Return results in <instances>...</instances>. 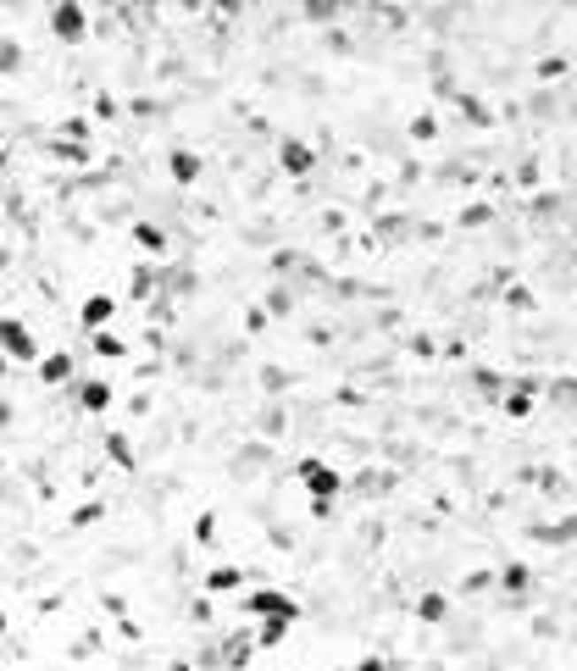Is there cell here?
Listing matches in <instances>:
<instances>
[{
	"mask_svg": "<svg viewBox=\"0 0 577 671\" xmlns=\"http://www.w3.org/2000/svg\"><path fill=\"white\" fill-rule=\"evenodd\" d=\"M278 161H283V173H312V166H317V156H312V144H300V139H283L278 144Z\"/></svg>",
	"mask_w": 577,
	"mask_h": 671,
	"instance_id": "cell-5",
	"label": "cell"
},
{
	"mask_svg": "<svg viewBox=\"0 0 577 671\" xmlns=\"http://www.w3.org/2000/svg\"><path fill=\"white\" fill-rule=\"evenodd\" d=\"M39 377H45V383H67V377H73V355L67 350H50L45 361H39Z\"/></svg>",
	"mask_w": 577,
	"mask_h": 671,
	"instance_id": "cell-9",
	"label": "cell"
},
{
	"mask_svg": "<svg viewBox=\"0 0 577 671\" xmlns=\"http://www.w3.org/2000/svg\"><path fill=\"white\" fill-rule=\"evenodd\" d=\"M0 633H6V611H0Z\"/></svg>",
	"mask_w": 577,
	"mask_h": 671,
	"instance_id": "cell-18",
	"label": "cell"
},
{
	"mask_svg": "<svg viewBox=\"0 0 577 671\" xmlns=\"http://www.w3.org/2000/svg\"><path fill=\"white\" fill-rule=\"evenodd\" d=\"M78 405L84 411H112V383H100V377H84V389H78Z\"/></svg>",
	"mask_w": 577,
	"mask_h": 671,
	"instance_id": "cell-8",
	"label": "cell"
},
{
	"mask_svg": "<svg viewBox=\"0 0 577 671\" xmlns=\"http://www.w3.org/2000/svg\"><path fill=\"white\" fill-rule=\"evenodd\" d=\"M167 173H173V183H183V189L200 183V156H195V150H173V156H167Z\"/></svg>",
	"mask_w": 577,
	"mask_h": 671,
	"instance_id": "cell-7",
	"label": "cell"
},
{
	"mask_svg": "<svg viewBox=\"0 0 577 671\" xmlns=\"http://www.w3.org/2000/svg\"><path fill=\"white\" fill-rule=\"evenodd\" d=\"M205 589H212V594H222V589H239V566H217V572L205 577Z\"/></svg>",
	"mask_w": 577,
	"mask_h": 671,
	"instance_id": "cell-11",
	"label": "cell"
},
{
	"mask_svg": "<svg viewBox=\"0 0 577 671\" xmlns=\"http://www.w3.org/2000/svg\"><path fill=\"white\" fill-rule=\"evenodd\" d=\"M134 244L150 250V256H161V250H167V234H161V228H150V222H139V228H134Z\"/></svg>",
	"mask_w": 577,
	"mask_h": 671,
	"instance_id": "cell-10",
	"label": "cell"
},
{
	"mask_svg": "<svg viewBox=\"0 0 577 671\" xmlns=\"http://www.w3.org/2000/svg\"><path fill=\"white\" fill-rule=\"evenodd\" d=\"M295 472H300V483L312 489L317 499H334V494H339V472L327 467V460H317V455H305V460H300Z\"/></svg>",
	"mask_w": 577,
	"mask_h": 671,
	"instance_id": "cell-3",
	"label": "cell"
},
{
	"mask_svg": "<svg viewBox=\"0 0 577 671\" xmlns=\"http://www.w3.org/2000/svg\"><path fill=\"white\" fill-rule=\"evenodd\" d=\"M444 611H450L444 594H422V616H427V621H444Z\"/></svg>",
	"mask_w": 577,
	"mask_h": 671,
	"instance_id": "cell-13",
	"label": "cell"
},
{
	"mask_svg": "<svg viewBox=\"0 0 577 671\" xmlns=\"http://www.w3.org/2000/svg\"><path fill=\"white\" fill-rule=\"evenodd\" d=\"M50 34L67 39V45H78V39L89 34V12L84 6H50Z\"/></svg>",
	"mask_w": 577,
	"mask_h": 671,
	"instance_id": "cell-4",
	"label": "cell"
},
{
	"mask_svg": "<svg viewBox=\"0 0 577 671\" xmlns=\"http://www.w3.org/2000/svg\"><path fill=\"white\" fill-rule=\"evenodd\" d=\"M95 355H112V361H117V355H128V344L112 339V333H95Z\"/></svg>",
	"mask_w": 577,
	"mask_h": 671,
	"instance_id": "cell-12",
	"label": "cell"
},
{
	"mask_svg": "<svg viewBox=\"0 0 577 671\" xmlns=\"http://www.w3.org/2000/svg\"><path fill=\"white\" fill-rule=\"evenodd\" d=\"M112 311H117V300H112V295H89V300H84V311H78V317H84V328H95V333H106V322H112Z\"/></svg>",
	"mask_w": 577,
	"mask_h": 671,
	"instance_id": "cell-6",
	"label": "cell"
},
{
	"mask_svg": "<svg viewBox=\"0 0 577 671\" xmlns=\"http://www.w3.org/2000/svg\"><path fill=\"white\" fill-rule=\"evenodd\" d=\"M356 671H389V666H383L378 655H366V660H356Z\"/></svg>",
	"mask_w": 577,
	"mask_h": 671,
	"instance_id": "cell-17",
	"label": "cell"
},
{
	"mask_svg": "<svg viewBox=\"0 0 577 671\" xmlns=\"http://www.w3.org/2000/svg\"><path fill=\"white\" fill-rule=\"evenodd\" d=\"M244 616H256V621H295L300 605L288 599L283 589H250V594H244Z\"/></svg>",
	"mask_w": 577,
	"mask_h": 671,
	"instance_id": "cell-1",
	"label": "cell"
},
{
	"mask_svg": "<svg viewBox=\"0 0 577 671\" xmlns=\"http://www.w3.org/2000/svg\"><path fill=\"white\" fill-rule=\"evenodd\" d=\"M195 538H200V544H212V538H217V521H212V516H200V521H195Z\"/></svg>",
	"mask_w": 577,
	"mask_h": 671,
	"instance_id": "cell-15",
	"label": "cell"
},
{
	"mask_svg": "<svg viewBox=\"0 0 577 671\" xmlns=\"http://www.w3.org/2000/svg\"><path fill=\"white\" fill-rule=\"evenodd\" d=\"M89 521H100V505H84V511L73 516V528H89Z\"/></svg>",
	"mask_w": 577,
	"mask_h": 671,
	"instance_id": "cell-16",
	"label": "cell"
},
{
	"mask_svg": "<svg viewBox=\"0 0 577 671\" xmlns=\"http://www.w3.org/2000/svg\"><path fill=\"white\" fill-rule=\"evenodd\" d=\"M0 355H6V361H39L34 328L17 322V317H0Z\"/></svg>",
	"mask_w": 577,
	"mask_h": 671,
	"instance_id": "cell-2",
	"label": "cell"
},
{
	"mask_svg": "<svg viewBox=\"0 0 577 671\" xmlns=\"http://www.w3.org/2000/svg\"><path fill=\"white\" fill-rule=\"evenodd\" d=\"M288 638V621H261V644H283Z\"/></svg>",
	"mask_w": 577,
	"mask_h": 671,
	"instance_id": "cell-14",
	"label": "cell"
}]
</instances>
